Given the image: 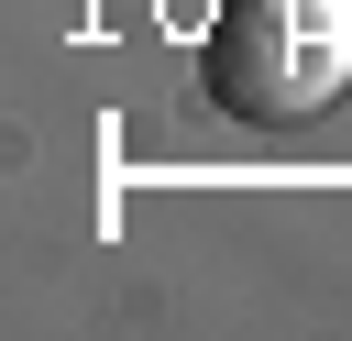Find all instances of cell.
Listing matches in <instances>:
<instances>
[{
  "mask_svg": "<svg viewBox=\"0 0 352 341\" xmlns=\"http://www.w3.org/2000/svg\"><path fill=\"white\" fill-rule=\"evenodd\" d=\"M198 88L242 132L330 110L352 88V22H341V0H220L209 33H198Z\"/></svg>",
  "mask_w": 352,
  "mask_h": 341,
  "instance_id": "obj_1",
  "label": "cell"
}]
</instances>
